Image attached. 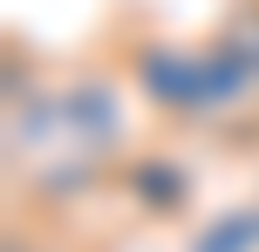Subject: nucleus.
<instances>
[{
    "mask_svg": "<svg viewBox=\"0 0 259 252\" xmlns=\"http://www.w3.org/2000/svg\"><path fill=\"white\" fill-rule=\"evenodd\" d=\"M48 150H89V157L123 164L130 157V109H123V82L89 68V75L55 89V143ZM41 150V157H48Z\"/></svg>",
    "mask_w": 259,
    "mask_h": 252,
    "instance_id": "f257e3e1",
    "label": "nucleus"
},
{
    "mask_svg": "<svg viewBox=\"0 0 259 252\" xmlns=\"http://www.w3.org/2000/svg\"><path fill=\"white\" fill-rule=\"evenodd\" d=\"M116 191L143 218H184L191 198H198V171L178 157V150H130L116 164Z\"/></svg>",
    "mask_w": 259,
    "mask_h": 252,
    "instance_id": "f03ea898",
    "label": "nucleus"
},
{
    "mask_svg": "<svg viewBox=\"0 0 259 252\" xmlns=\"http://www.w3.org/2000/svg\"><path fill=\"white\" fill-rule=\"evenodd\" d=\"M109 184H116V164L89 157V150H48V157H34L14 177V191H21L27 205H41V212H68V205L96 198V191H109Z\"/></svg>",
    "mask_w": 259,
    "mask_h": 252,
    "instance_id": "7ed1b4c3",
    "label": "nucleus"
},
{
    "mask_svg": "<svg viewBox=\"0 0 259 252\" xmlns=\"http://www.w3.org/2000/svg\"><path fill=\"white\" fill-rule=\"evenodd\" d=\"M184 252H259V205H225V212L198 218Z\"/></svg>",
    "mask_w": 259,
    "mask_h": 252,
    "instance_id": "20e7f679",
    "label": "nucleus"
},
{
    "mask_svg": "<svg viewBox=\"0 0 259 252\" xmlns=\"http://www.w3.org/2000/svg\"><path fill=\"white\" fill-rule=\"evenodd\" d=\"M219 34L246 55V68H252V82H259V0H232L225 21H219Z\"/></svg>",
    "mask_w": 259,
    "mask_h": 252,
    "instance_id": "39448f33",
    "label": "nucleus"
},
{
    "mask_svg": "<svg viewBox=\"0 0 259 252\" xmlns=\"http://www.w3.org/2000/svg\"><path fill=\"white\" fill-rule=\"evenodd\" d=\"M0 252H62L48 239V232H34V225H7V239H0Z\"/></svg>",
    "mask_w": 259,
    "mask_h": 252,
    "instance_id": "423d86ee",
    "label": "nucleus"
}]
</instances>
